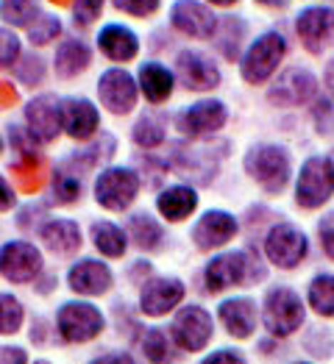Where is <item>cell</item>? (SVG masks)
Masks as SVG:
<instances>
[{"instance_id":"cell-38","label":"cell","mask_w":334,"mask_h":364,"mask_svg":"<svg viewBox=\"0 0 334 364\" xmlns=\"http://www.w3.org/2000/svg\"><path fill=\"white\" fill-rule=\"evenodd\" d=\"M23 317H26L23 304L14 295L0 292V334H17L23 326Z\"/></svg>"},{"instance_id":"cell-19","label":"cell","mask_w":334,"mask_h":364,"mask_svg":"<svg viewBox=\"0 0 334 364\" xmlns=\"http://www.w3.org/2000/svg\"><path fill=\"white\" fill-rule=\"evenodd\" d=\"M182 301L184 284L179 278H151L142 287V295H140L142 314H148V317H162V314L173 311Z\"/></svg>"},{"instance_id":"cell-17","label":"cell","mask_w":334,"mask_h":364,"mask_svg":"<svg viewBox=\"0 0 334 364\" xmlns=\"http://www.w3.org/2000/svg\"><path fill=\"white\" fill-rule=\"evenodd\" d=\"M170 23L184 36H195V39H212L217 28V17L212 14V9L198 0H179L170 11Z\"/></svg>"},{"instance_id":"cell-30","label":"cell","mask_w":334,"mask_h":364,"mask_svg":"<svg viewBox=\"0 0 334 364\" xmlns=\"http://www.w3.org/2000/svg\"><path fill=\"white\" fill-rule=\"evenodd\" d=\"M128 237L140 250H159L165 242V228L148 214H134L128 220Z\"/></svg>"},{"instance_id":"cell-35","label":"cell","mask_w":334,"mask_h":364,"mask_svg":"<svg viewBox=\"0 0 334 364\" xmlns=\"http://www.w3.org/2000/svg\"><path fill=\"white\" fill-rule=\"evenodd\" d=\"M36 14H39L36 0H0V17L14 28H28Z\"/></svg>"},{"instance_id":"cell-23","label":"cell","mask_w":334,"mask_h":364,"mask_svg":"<svg viewBox=\"0 0 334 364\" xmlns=\"http://www.w3.org/2000/svg\"><path fill=\"white\" fill-rule=\"evenodd\" d=\"M220 320L231 336L248 339L256 328V304L248 298H231L220 306Z\"/></svg>"},{"instance_id":"cell-37","label":"cell","mask_w":334,"mask_h":364,"mask_svg":"<svg viewBox=\"0 0 334 364\" xmlns=\"http://www.w3.org/2000/svg\"><path fill=\"white\" fill-rule=\"evenodd\" d=\"M142 353L148 362H170L173 359V345L170 336L165 334L162 328H148L142 336Z\"/></svg>"},{"instance_id":"cell-27","label":"cell","mask_w":334,"mask_h":364,"mask_svg":"<svg viewBox=\"0 0 334 364\" xmlns=\"http://www.w3.org/2000/svg\"><path fill=\"white\" fill-rule=\"evenodd\" d=\"M9 170H11L14 181H17V186H20L23 192H36V189L42 186V181H45L48 164H45L42 153L28 151V153H20V159H17Z\"/></svg>"},{"instance_id":"cell-2","label":"cell","mask_w":334,"mask_h":364,"mask_svg":"<svg viewBox=\"0 0 334 364\" xmlns=\"http://www.w3.org/2000/svg\"><path fill=\"white\" fill-rule=\"evenodd\" d=\"M290 156L278 145H259L245 156V173L265 192H281L290 181Z\"/></svg>"},{"instance_id":"cell-26","label":"cell","mask_w":334,"mask_h":364,"mask_svg":"<svg viewBox=\"0 0 334 364\" xmlns=\"http://www.w3.org/2000/svg\"><path fill=\"white\" fill-rule=\"evenodd\" d=\"M98 45L112 61H131L140 50L134 31L122 28V26H106L98 36Z\"/></svg>"},{"instance_id":"cell-32","label":"cell","mask_w":334,"mask_h":364,"mask_svg":"<svg viewBox=\"0 0 334 364\" xmlns=\"http://www.w3.org/2000/svg\"><path fill=\"white\" fill-rule=\"evenodd\" d=\"M92 242H95V247H98L103 256H112V259L122 256L125 247H128L122 228L112 225V223H95V225H92Z\"/></svg>"},{"instance_id":"cell-25","label":"cell","mask_w":334,"mask_h":364,"mask_svg":"<svg viewBox=\"0 0 334 364\" xmlns=\"http://www.w3.org/2000/svg\"><path fill=\"white\" fill-rule=\"evenodd\" d=\"M156 209H159V214H162L165 220L182 223V220H187L189 214L198 209V195H195V189H189V186H170V189H165V192L159 195Z\"/></svg>"},{"instance_id":"cell-36","label":"cell","mask_w":334,"mask_h":364,"mask_svg":"<svg viewBox=\"0 0 334 364\" xmlns=\"http://www.w3.org/2000/svg\"><path fill=\"white\" fill-rule=\"evenodd\" d=\"M134 142L140 148H145V151L159 148L165 142V122L159 117H153V114H142L134 125Z\"/></svg>"},{"instance_id":"cell-53","label":"cell","mask_w":334,"mask_h":364,"mask_svg":"<svg viewBox=\"0 0 334 364\" xmlns=\"http://www.w3.org/2000/svg\"><path fill=\"white\" fill-rule=\"evenodd\" d=\"M214 6H231V3H237V0H209Z\"/></svg>"},{"instance_id":"cell-9","label":"cell","mask_w":334,"mask_h":364,"mask_svg":"<svg viewBox=\"0 0 334 364\" xmlns=\"http://www.w3.org/2000/svg\"><path fill=\"white\" fill-rule=\"evenodd\" d=\"M306 237L293 225V223H278L271 228L268 240H265V253L271 259V264L281 270H293L306 259Z\"/></svg>"},{"instance_id":"cell-42","label":"cell","mask_w":334,"mask_h":364,"mask_svg":"<svg viewBox=\"0 0 334 364\" xmlns=\"http://www.w3.org/2000/svg\"><path fill=\"white\" fill-rule=\"evenodd\" d=\"M20 59V39L9 28H0V70L11 67Z\"/></svg>"},{"instance_id":"cell-52","label":"cell","mask_w":334,"mask_h":364,"mask_svg":"<svg viewBox=\"0 0 334 364\" xmlns=\"http://www.w3.org/2000/svg\"><path fill=\"white\" fill-rule=\"evenodd\" d=\"M326 84L334 90V59L329 61V67H326Z\"/></svg>"},{"instance_id":"cell-56","label":"cell","mask_w":334,"mask_h":364,"mask_svg":"<svg viewBox=\"0 0 334 364\" xmlns=\"http://www.w3.org/2000/svg\"><path fill=\"white\" fill-rule=\"evenodd\" d=\"M0 153H3V139H0Z\"/></svg>"},{"instance_id":"cell-47","label":"cell","mask_w":334,"mask_h":364,"mask_svg":"<svg viewBox=\"0 0 334 364\" xmlns=\"http://www.w3.org/2000/svg\"><path fill=\"white\" fill-rule=\"evenodd\" d=\"M11 206H14V189L0 176V212H9Z\"/></svg>"},{"instance_id":"cell-14","label":"cell","mask_w":334,"mask_h":364,"mask_svg":"<svg viewBox=\"0 0 334 364\" xmlns=\"http://www.w3.org/2000/svg\"><path fill=\"white\" fill-rule=\"evenodd\" d=\"M226 106L220 100H201L189 109H184L182 114L176 117V125L184 136L189 139H201V136H209L214 131H220L226 125Z\"/></svg>"},{"instance_id":"cell-15","label":"cell","mask_w":334,"mask_h":364,"mask_svg":"<svg viewBox=\"0 0 334 364\" xmlns=\"http://www.w3.org/2000/svg\"><path fill=\"white\" fill-rule=\"evenodd\" d=\"M26 122H28V134L39 145L53 142L61 131V103L53 95L33 97L26 109Z\"/></svg>"},{"instance_id":"cell-33","label":"cell","mask_w":334,"mask_h":364,"mask_svg":"<svg viewBox=\"0 0 334 364\" xmlns=\"http://www.w3.org/2000/svg\"><path fill=\"white\" fill-rule=\"evenodd\" d=\"M306 298L320 317H334V275H315Z\"/></svg>"},{"instance_id":"cell-12","label":"cell","mask_w":334,"mask_h":364,"mask_svg":"<svg viewBox=\"0 0 334 364\" xmlns=\"http://www.w3.org/2000/svg\"><path fill=\"white\" fill-rule=\"evenodd\" d=\"M315 95H318V78L301 67L284 70L268 92L273 106H301V103H309Z\"/></svg>"},{"instance_id":"cell-34","label":"cell","mask_w":334,"mask_h":364,"mask_svg":"<svg viewBox=\"0 0 334 364\" xmlns=\"http://www.w3.org/2000/svg\"><path fill=\"white\" fill-rule=\"evenodd\" d=\"M53 198H56V203H73L81 198V176L75 170H70L64 161L53 173Z\"/></svg>"},{"instance_id":"cell-45","label":"cell","mask_w":334,"mask_h":364,"mask_svg":"<svg viewBox=\"0 0 334 364\" xmlns=\"http://www.w3.org/2000/svg\"><path fill=\"white\" fill-rule=\"evenodd\" d=\"M318 234H320V247H323V253L334 262V217H326V220L318 225Z\"/></svg>"},{"instance_id":"cell-50","label":"cell","mask_w":334,"mask_h":364,"mask_svg":"<svg viewBox=\"0 0 334 364\" xmlns=\"http://www.w3.org/2000/svg\"><path fill=\"white\" fill-rule=\"evenodd\" d=\"M256 3H262V6H268V9H284L290 0H256Z\"/></svg>"},{"instance_id":"cell-7","label":"cell","mask_w":334,"mask_h":364,"mask_svg":"<svg viewBox=\"0 0 334 364\" xmlns=\"http://www.w3.org/2000/svg\"><path fill=\"white\" fill-rule=\"evenodd\" d=\"M214 331L212 314L204 311L201 306H187L182 309L176 317H173V326H170V336L173 342L182 348V350H189V353H198L209 345Z\"/></svg>"},{"instance_id":"cell-55","label":"cell","mask_w":334,"mask_h":364,"mask_svg":"<svg viewBox=\"0 0 334 364\" xmlns=\"http://www.w3.org/2000/svg\"><path fill=\"white\" fill-rule=\"evenodd\" d=\"M329 161H332V170H334V153H332V159H329Z\"/></svg>"},{"instance_id":"cell-39","label":"cell","mask_w":334,"mask_h":364,"mask_svg":"<svg viewBox=\"0 0 334 364\" xmlns=\"http://www.w3.org/2000/svg\"><path fill=\"white\" fill-rule=\"evenodd\" d=\"M14 75L26 87H36L45 78V61L39 59V56H33V53H26V56H20V59L14 61Z\"/></svg>"},{"instance_id":"cell-4","label":"cell","mask_w":334,"mask_h":364,"mask_svg":"<svg viewBox=\"0 0 334 364\" xmlns=\"http://www.w3.org/2000/svg\"><path fill=\"white\" fill-rule=\"evenodd\" d=\"M262 320H265V328L273 336H290L304 326V304L293 289L276 287L265 295Z\"/></svg>"},{"instance_id":"cell-3","label":"cell","mask_w":334,"mask_h":364,"mask_svg":"<svg viewBox=\"0 0 334 364\" xmlns=\"http://www.w3.org/2000/svg\"><path fill=\"white\" fill-rule=\"evenodd\" d=\"M284 53H287V42H284L281 33H276V31L262 33L243 56V64H240L243 78L248 84H265L278 70Z\"/></svg>"},{"instance_id":"cell-10","label":"cell","mask_w":334,"mask_h":364,"mask_svg":"<svg viewBox=\"0 0 334 364\" xmlns=\"http://www.w3.org/2000/svg\"><path fill=\"white\" fill-rule=\"evenodd\" d=\"M61 339L67 342H90L103 331V314L92 304H64L56 317Z\"/></svg>"},{"instance_id":"cell-29","label":"cell","mask_w":334,"mask_h":364,"mask_svg":"<svg viewBox=\"0 0 334 364\" xmlns=\"http://www.w3.org/2000/svg\"><path fill=\"white\" fill-rule=\"evenodd\" d=\"M140 87L151 103H165L173 95V75L162 64H142L140 67Z\"/></svg>"},{"instance_id":"cell-16","label":"cell","mask_w":334,"mask_h":364,"mask_svg":"<svg viewBox=\"0 0 334 364\" xmlns=\"http://www.w3.org/2000/svg\"><path fill=\"white\" fill-rule=\"evenodd\" d=\"M98 95L100 103L112 112V114H128L137 106V84L125 70H106L98 81Z\"/></svg>"},{"instance_id":"cell-1","label":"cell","mask_w":334,"mask_h":364,"mask_svg":"<svg viewBox=\"0 0 334 364\" xmlns=\"http://www.w3.org/2000/svg\"><path fill=\"white\" fill-rule=\"evenodd\" d=\"M207 289L209 292H223L229 287L237 284H251L265 278V270L259 267V259L251 256V250H237V253H223L214 256L212 262L207 264Z\"/></svg>"},{"instance_id":"cell-24","label":"cell","mask_w":334,"mask_h":364,"mask_svg":"<svg viewBox=\"0 0 334 364\" xmlns=\"http://www.w3.org/2000/svg\"><path fill=\"white\" fill-rule=\"evenodd\" d=\"M39 237L48 250L59 253V256H70L81 247V228L73 220H51L39 228Z\"/></svg>"},{"instance_id":"cell-6","label":"cell","mask_w":334,"mask_h":364,"mask_svg":"<svg viewBox=\"0 0 334 364\" xmlns=\"http://www.w3.org/2000/svg\"><path fill=\"white\" fill-rule=\"evenodd\" d=\"M140 192V176L134 170H122V167H109L98 176L95 181V200L109 209V212H122L134 203Z\"/></svg>"},{"instance_id":"cell-18","label":"cell","mask_w":334,"mask_h":364,"mask_svg":"<svg viewBox=\"0 0 334 364\" xmlns=\"http://www.w3.org/2000/svg\"><path fill=\"white\" fill-rule=\"evenodd\" d=\"M176 75L187 90L192 92H207L220 87V70L198 50H184L176 59Z\"/></svg>"},{"instance_id":"cell-8","label":"cell","mask_w":334,"mask_h":364,"mask_svg":"<svg viewBox=\"0 0 334 364\" xmlns=\"http://www.w3.org/2000/svg\"><path fill=\"white\" fill-rule=\"evenodd\" d=\"M220 156L223 153H214L212 145H204V142L173 145L170 164L184 178H192L195 183H212V178L217 176V167H220Z\"/></svg>"},{"instance_id":"cell-41","label":"cell","mask_w":334,"mask_h":364,"mask_svg":"<svg viewBox=\"0 0 334 364\" xmlns=\"http://www.w3.org/2000/svg\"><path fill=\"white\" fill-rule=\"evenodd\" d=\"M100 9H103V0H75V3H73L75 26H81V28L92 26V23L100 17Z\"/></svg>"},{"instance_id":"cell-44","label":"cell","mask_w":334,"mask_h":364,"mask_svg":"<svg viewBox=\"0 0 334 364\" xmlns=\"http://www.w3.org/2000/svg\"><path fill=\"white\" fill-rule=\"evenodd\" d=\"M112 3H115V9L134 14V17H148L159 9V0H112Z\"/></svg>"},{"instance_id":"cell-54","label":"cell","mask_w":334,"mask_h":364,"mask_svg":"<svg viewBox=\"0 0 334 364\" xmlns=\"http://www.w3.org/2000/svg\"><path fill=\"white\" fill-rule=\"evenodd\" d=\"M51 3H56V6H67L70 0H51Z\"/></svg>"},{"instance_id":"cell-43","label":"cell","mask_w":334,"mask_h":364,"mask_svg":"<svg viewBox=\"0 0 334 364\" xmlns=\"http://www.w3.org/2000/svg\"><path fill=\"white\" fill-rule=\"evenodd\" d=\"M312 117H315V125L320 134H332L334 131V103L329 97H320L312 109Z\"/></svg>"},{"instance_id":"cell-51","label":"cell","mask_w":334,"mask_h":364,"mask_svg":"<svg viewBox=\"0 0 334 364\" xmlns=\"http://www.w3.org/2000/svg\"><path fill=\"white\" fill-rule=\"evenodd\" d=\"M95 362H131V356H98Z\"/></svg>"},{"instance_id":"cell-11","label":"cell","mask_w":334,"mask_h":364,"mask_svg":"<svg viewBox=\"0 0 334 364\" xmlns=\"http://www.w3.org/2000/svg\"><path fill=\"white\" fill-rule=\"evenodd\" d=\"M298 39L304 42L309 53H323L329 45H334V9L329 6H309L296 20Z\"/></svg>"},{"instance_id":"cell-48","label":"cell","mask_w":334,"mask_h":364,"mask_svg":"<svg viewBox=\"0 0 334 364\" xmlns=\"http://www.w3.org/2000/svg\"><path fill=\"white\" fill-rule=\"evenodd\" d=\"M0 362L23 364V362H28V356H26V350H20V348H0Z\"/></svg>"},{"instance_id":"cell-28","label":"cell","mask_w":334,"mask_h":364,"mask_svg":"<svg viewBox=\"0 0 334 364\" xmlns=\"http://www.w3.org/2000/svg\"><path fill=\"white\" fill-rule=\"evenodd\" d=\"M90 61L92 53L84 42L67 39V42H61L59 50H56V73H59L61 78H75V75H81L90 67Z\"/></svg>"},{"instance_id":"cell-5","label":"cell","mask_w":334,"mask_h":364,"mask_svg":"<svg viewBox=\"0 0 334 364\" xmlns=\"http://www.w3.org/2000/svg\"><path fill=\"white\" fill-rule=\"evenodd\" d=\"M334 195V170L332 161L323 156L306 159L296 186V203L301 209H318Z\"/></svg>"},{"instance_id":"cell-20","label":"cell","mask_w":334,"mask_h":364,"mask_svg":"<svg viewBox=\"0 0 334 364\" xmlns=\"http://www.w3.org/2000/svg\"><path fill=\"white\" fill-rule=\"evenodd\" d=\"M237 234V220L229 212H207L192 228V242L198 250H212Z\"/></svg>"},{"instance_id":"cell-31","label":"cell","mask_w":334,"mask_h":364,"mask_svg":"<svg viewBox=\"0 0 334 364\" xmlns=\"http://www.w3.org/2000/svg\"><path fill=\"white\" fill-rule=\"evenodd\" d=\"M217 50L226 56V59H237L240 56V45L245 39V23L240 17H220L217 20V28L212 33Z\"/></svg>"},{"instance_id":"cell-46","label":"cell","mask_w":334,"mask_h":364,"mask_svg":"<svg viewBox=\"0 0 334 364\" xmlns=\"http://www.w3.org/2000/svg\"><path fill=\"white\" fill-rule=\"evenodd\" d=\"M207 364H217V362H245V356L240 353V350H217V353H212V356H207L204 359Z\"/></svg>"},{"instance_id":"cell-13","label":"cell","mask_w":334,"mask_h":364,"mask_svg":"<svg viewBox=\"0 0 334 364\" xmlns=\"http://www.w3.org/2000/svg\"><path fill=\"white\" fill-rule=\"evenodd\" d=\"M42 270V253L31 242H9L0 247V273L14 284H28Z\"/></svg>"},{"instance_id":"cell-49","label":"cell","mask_w":334,"mask_h":364,"mask_svg":"<svg viewBox=\"0 0 334 364\" xmlns=\"http://www.w3.org/2000/svg\"><path fill=\"white\" fill-rule=\"evenodd\" d=\"M14 103H17V92H14V87L0 81V109H9V106H14Z\"/></svg>"},{"instance_id":"cell-22","label":"cell","mask_w":334,"mask_h":364,"mask_svg":"<svg viewBox=\"0 0 334 364\" xmlns=\"http://www.w3.org/2000/svg\"><path fill=\"white\" fill-rule=\"evenodd\" d=\"M67 284H70L73 292L95 298V295L109 292V287H112V270L106 264L95 262V259H84V262H78V264L70 267Z\"/></svg>"},{"instance_id":"cell-21","label":"cell","mask_w":334,"mask_h":364,"mask_svg":"<svg viewBox=\"0 0 334 364\" xmlns=\"http://www.w3.org/2000/svg\"><path fill=\"white\" fill-rule=\"evenodd\" d=\"M100 125V114L84 97H67L61 100V128L73 139H90Z\"/></svg>"},{"instance_id":"cell-40","label":"cell","mask_w":334,"mask_h":364,"mask_svg":"<svg viewBox=\"0 0 334 364\" xmlns=\"http://www.w3.org/2000/svg\"><path fill=\"white\" fill-rule=\"evenodd\" d=\"M59 33H61L59 17H51V14H42L39 20H33L28 26V39L33 45H48V42H53Z\"/></svg>"}]
</instances>
